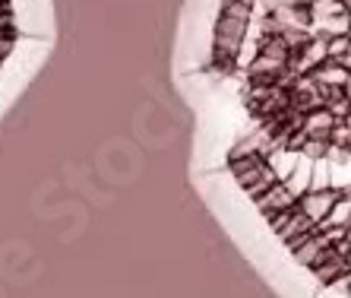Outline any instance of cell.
I'll return each mask as SVG.
<instances>
[{
    "label": "cell",
    "instance_id": "3",
    "mask_svg": "<svg viewBox=\"0 0 351 298\" xmlns=\"http://www.w3.org/2000/svg\"><path fill=\"white\" fill-rule=\"evenodd\" d=\"M345 260H348V270H351V251H348V257H345Z\"/></svg>",
    "mask_w": 351,
    "mask_h": 298
},
{
    "label": "cell",
    "instance_id": "1",
    "mask_svg": "<svg viewBox=\"0 0 351 298\" xmlns=\"http://www.w3.org/2000/svg\"><path fill=\"white\" fill-rule=\"evenodd\" d=\"M339 197H342V191H335V187H326V191H307L301 200H298V207H301V213H307L313 222L319 225L329 213H332Z\"/></svg>",
    "mask_w": 351,
    "mask_h": 298
},
{
    "label": "cell",
    "instance_id": "2",
    "mask_svg": "<svg viewBox=\"0 0 351 298\" xmlns=\"http://www.w3.org/2000/svg\"><path fill=\"white\" fill-rule=\"evenodd\" d=\"M311 181H313V159L301 156V162H298V168L291 172V178L285 181V187L294 194V200H301L304 194L311 191Z\"/></svg>",
    "mask_w": 351,
    "mask_h": 298
}]
</instances>
